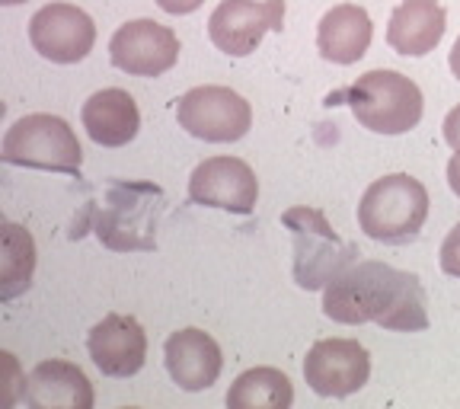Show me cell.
Masks as SVG:
<instances>
[{"label": "cell", "instance_id": "cell-18", "mask_svg": "<svg viewBox=\"0 0 460 409\" xmlns=\"http://www.w3.org/2000/svg\"><path fill=\"white\" fill-rule=\"evenodd\" d=\"M86 135L93 138L100 147H125L128 141H135L137 129H141V112L131 93L109 86L100 90L80 109Z\"/></svg>", "mask_w": 460, "mask_h": 409}, {"label": "cell", "instance_id": "cell-25", "mask_svg": "<svg viewBox=\"0 0 460 409\" xmlns=\"http://www.w3.org/2000/svg\"><path fill=\"white\" fill-rule=\"evenodd\" d=\"M447 65H451L454 77L460 80V36H457V42H454V49H451V58H447Z\"/></svg>", "mask_w": 460, "mask_h": 409}, {"label": "cell", "instance_id": "cell-21", "mask_svg": "<svg viewBox=\"0 0 460 409\" xmlns=\"http://www.w3.org/2000/svg\"><path fill=\"white\" fill-rule=\"evenodd\" d=\"M438 259H441V272H447V275H454V279H460V224L445 237Z\"/></svg>", "mask_w": 460, "mask_h": 409}, {"label": "cell", "instance_id": "cell-13", "mask_svg": "<svg viewBox=\"0 0 460 409\" xmlns=\"http://www.w3.org/2000/svg\"><path fill=\"white\" fill-rule=\"evenodd\" d=\"M86 352L106 378H131L147 359V336L135 316L106 314L86 336Z\"/></svg>", "mask_w": 460, "mask_h": 409}, {"label": "cell", "instance_id": "cell-3", "mask_svg": "<svg viewBox=\"0 0 460 409\" xmlns=\"http://www.w3.org/2000/svg\"><path fill=\"white\" fill-rule=\"evenodd\" d=\"M429 218V192L410 173H390L365 189L358 224L377 244H410Z\"/></svg>", "mask_w": 460, "mask_h": 409}, {"label": "cell", "instance_id": "cell-2", "mask_svg": "<svg viewBox=\"0 0 460 409\" xmlns=\"http://www.w3.org/2000/svg\"><path fill=\"white\" fill-rule=\"evenodd\" d=\"M164 189L154 182H109L106 201L96 215V237L115 253L157 250V227L164 218Z\"/></svg>", "mask_w": 460, "mask_h": 409}, {"label": "cell", "instance_id": "cell-17", "mask_svg": "<svg viewBox=\"0 0 460 409\" xmlns=\"http://www.w3.org/2000/svg\"><path fill=\"white\" fill-rule=\"evenodd\" d=\"M371 16L358 4H339L326 10L316 26V51L332 65H355L371 49Z\"/></svg>", "mask_w": 460, "mask_h": 409}, {"label": "cell", "instance_id": "cell-1", "mask_svg": "<svg viewBox=\"0 0 460 409\" xmlns=\"http://www.w3.org/2000/svg\"><path fill=\"white\" fill-rule=\"evenodd\" d=\"M323 314L336 324H377L394 333L429 330V301L419 275L387 262H352L323 288Z\"/></svg>", "mask_w": 460, "mask_h": 409}, {"label": "cell", "instance_id": "cell-15", "mask_svg": "<svg viewBox=\"0 0 460 409\" xmlns=\"http://www.w3.org/2000/svg\"><path fill=\"white\" fill-rule=\"evenodd\" d=\"M22 400L32 409H93V384L77 365L51 359L32 368Z\"/></svg>", "mask_w": 460, "mask_h": 409}, {"label": "cell", "instance_id": "cell-7", "mask_svg": "<svg viewBox=\"0 0 460 409\" xmlns=\"http://www.w3.org/2000/svg\"><path fill=\"white\" fill-rule=\"evenodd\" d=\"M176 122L199 141L230 144L252 129V109L230 86L205 84L176 100Z\"/></svg>", "mask_w": 460, "mask_h": 409}, {"label": "cell", "instance_id": "cell-12", "mask_svg": "<svg viewBox=\"0 0 460 409\" xmlns=\"http://www.w3.org/2000/svg\"><path fill=\"white\" fill-rule=\"evenodd\" d=\"M189 199L195 205L250 215L259 199V180L252 166L240 157H208L189 176Z\"/></svg>", "mask_w": 460, "mask_h": 409}, {"label": "cell", "instance_id": "cell-4", "mask_svg": "<svg viewBox=\"0 0 460 409\" xmlns=\"http://www.w3.org/2000/svg\"><path fill=\"white\" fill-rule=\"evenodd\" d=\"M345 102L361 129L377 135H406L422 122V90L400 71H367L345 90Z\"/></svg>", "mask_w": 460, "mask_h": 409}, {"label": "cell", "instance_id": "cell-26", "mask_svg": "<svg viewBox=\"0 0 460 409\" xmlns=\"http://www.w3.org/2000/svg\"><path fill=\"white\" fill-rule=\"evenodd\" d=\"M0 4H4V7H13V4H22V0H0Z\"/></svg>", "mask_w": 460, "mask_h": 409}, {"label": "cell", "instance_id": "cell-16", "mask_svg": "<svg viewBox=\"0 0 460 409\" xmlns=\"http://www.w3.org/2000/svg\"><path fill=\"white\" fill-rule=\"evenodd\" d=\"M447 29V13L438 0H402L390 13L387 42L406 58H422L438 49Z\"/></svg>", "mask_w": 460, "mask_h": 409}, {"label": "cell", "instance_id": "cell-10", "mask_svg": "<svg viewBox=\"0 0 460 409\" xmlns=\"http://www.w3.org/2000/svg\"><path fill=\"white\" fill-rule=\"evenodd\" d=\"M109 61L131 77H160L180 61V39L154 20H131L115 29Z\"/></svg>", "mask_w": 460, "mask_h": 409}, {"label": "cell", "instance_id": "cell-5", "mask_svg": "<svg viewBox=\"0 0 460 409\" xmlns=\"http://www.w3.org/2000/svg\"><path fill=\"white\" fill-rule=\"evenodd\" d=\"M281 224L295 240V281L307 291L326 288L339 272L358 262L361 253L349 240H342L326 221V215L314 205H295L281 215Z\"/></svg>", "mask_w": 460, "mask_h": 409}, {"label": "cell", "instance_id": "cell-9", "mask_svg": "<svg viewBox=\"0 0 460 409\" xmlns=\"http://www.w3.org/2000/svg\"><path fill=\"white\" fill-rule=\"evenodd\" d=\"M371 378V355L355 339H320L304 359V381L316 396L358 394Z\"/></svg>", "mask_w": 460, "mask_h": 409}, {"label": "cell", "instance_id": "cell-24", "mask_svg": "<svg viewBox=\"0 0 460 409\" xmlns=\"http://www.w3.org/2000/svg\"><path fill=\"white\" fill-rule=\"evenodd\" d=\"M447 186L460 199V154H454L451 164H447Z\"/></svg>", "mask_w": 460, "mask_h": 409}, {"label": "cell", "instance_id": "cell-19", "mask_svg": "<svg viewBox=\"0 0 460 409\" xmlns=\"http://www.w3.org/2000/svg\"><path fill=\"white\" fill-rule=\"evenodd\" d=\"M295 403V387L279 368H250L227 390L230 409H288Z\"/></svg>", "mask_w": 460, "mask_h": 409}, {"label": "cell", "instance_id": "cell-14", "mask_svg": "<svg viewBox=\"0 0 460 409\" xmlns=\"http://www.w3.org/2000/svg\"><path fill=\"white\" fill-rule=\"evenodd\" d=\"M164 361L172 384L180 390H189V394L208 390L221 378V368H224L221 345L205 330H199V326L172 333L164 345Z\"/></svg>", "mask_w": 460, "mask_h": 409}, {"label": "cell", "instance_id": "cell-23", "mask_svg": "<svg viewBox=\"0 0 460 409\" xmlns=\"http://www.w3.org/2000/svg\"><path fill=\"white\" fill-rule=\"evenodd\" d=\"M205 0H157V7L170 16H186V13H195Z\"/></svg>", "mask_w": 460, "mask_h": 409}, {"label": "cell", "instance_id": "cell-11", "mask_svg": "<svg viewBox=\"0 0 460 409\" xmlns=\"http://www.w3.org/2000/svg\"><path fill=\"white\" fill-rule=\"evenodd\" d=\"M29 42L55 65H77L96 45L90 13L74 4H49L29 20Z\"/></svg>", "mask_w": 460, "mask_h": 409}, {"label": "cell", "instance_id": "cell-8", "mask_svg": "<svg viewBox=\"0 0 460 409\" xmlns=\"http://www.w3.org/2000/svg\"><path fill=\"white\" fill-rule=\"evenodd\" d=\"M285 0H221L208 20V36L217 51L243 58L256 51L266 32H281Z\"/></svg>", "mask_w": 460, "mask_h": 409}, {"label": "cell", "instance_id": "cell-22", "mask_svg": "<svg viewBox=\"0 0 460 409\" xmlns=\"http://www.w3.org/2000/svg\"><path fill=\"white\" fill-rule=\"evenodd\" d=\"M445 141L451 144L454 154H460V106H454L445 115Z\"/></svg>", "mask_w": 460, "mask_h": 409}, {"label": "cell", "instance_id": "cell-6", "mask_svg": "<svg viewBox=\"0 0 460 409\" xmlns=\"http://www.w3.org/2000/svg\"><path fill=\"white\" fill-rule=\"evenodd\" d=\"M0 157L10 166H26V170H51L71 173L80 180V164H84V147H80L74 129L49 112L22 115L4 135Z\"/></svg>", "mask_w": 460, "mask_h": 409}, {"label": "cell", "instance_id": "cell-20", "mask_svg": "<svg viewBox=\"0 0 460 409\" xmlns=\"http://www.w3.org/2000/svg\"><path fill=\"white\" fill-rule=\"evenodd\" d=\"M36 272V240L26 227L4 224V256H0V301L7 304L20 298L32 285Z\"/></svg>", "mask_w": 460, "mask_h": 409}]
</instances>
